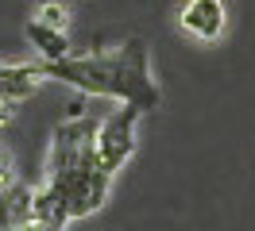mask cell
Instances as JSON below:
<instances>
[{"label":"cell","instance_id":"cell-1","mask_svg":"<svg viewBox=\"0 0 255 231\" xmlns=\"http://www.w3.org/2000/svg\"><path fill=\"white\" fill-rule=\"evenodd\" d=\"M47 77H58L74 89L89 96H112L139 104L143 112L159 108V85L147 66V43L143 39H128L112 54H85V58H62V62H43Z\"/></svg>","mask_w":255,"mask_h":231},{"label":"cell","instance_id":"cell-2","mask_svg":"<svg viewBox=\"0 0 255 231\" xmlns=\"http://www.w3.org/2000/svg\"><path fill=\"white\" fill-rule=\"evenodd\" d=\"M139 116H143L139 104L120 100V108H112L101 120V127H97V154H101L109 173H116L135 154V123H139Z\"/></svg>","mask_w":255,"mask_h":231},{"label":"cell","instance_id":"cell-3","mask_svg":"<svg viewBox=\"0 0 255 231\" xmlns=\"http://www.w3.org/2000/svg\"><path fill=\"white\" fill-rule=\"evenodd\" d=\"M178 19H182V27L190 31L193 39L213 43L228 27V8H224V0H186Z\"/></svg>","mask_w":255,"mask_h":231},{"label":"cell","instance_id":"cell-4","mask_svg":"<svg viewBox=\"0 0 255 231\" xmlns=\"http://www.w3.org/2000/svg\"><path fill=\"white\" fill-rule=\"evenodd\" d=\"M47 77L43 66H0V100H23L39 89V81Z\"/></svg>","mask_w":255,"mask_h":231},{"label":"cell","instance_id":"cell-5","mask_svg":"<svg viewBox=\"0 0 255 231\" xmlns=\"http://www.w3.org/2000/svg\"><path fill=\"white\" fill-rule=\"evenodd\" d=\"M27 43L43 54V62L70 58V39H66V31L50 27V23H43V19H31V23H27Z\"/></svg>","mask_w":255,"mask_h":231},{"label":"cell","instance_id":"cell-6","mask_svg":"<svg viewBox=\"0 0 255 231\" xmlns=\"http://www.w3.org/2000/svg\"><path fill=\"white\" fill-rule=\"evenodd\" d=\"M39 19H43V23H50V27H62V31H66V23H70V8H66V4H58V0H47V4L39 8Z\"/></svg>","mask_w":255,"mask_h":231},{"label":"cell","instance_id":"cell-7","mask_svg":"<svg viewBox=\"0 0 255 231\" xmlns=\"http://www.w3.org/2000/svg\"><path fill=\"white\" fill-rule=\"evenodd\" d=\"M0 177H12V166H8V154L0 151Z\"/></svg>","mask_w":255,"mask_h":231}]
</instances>
